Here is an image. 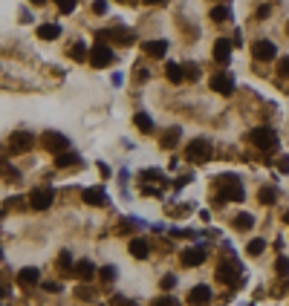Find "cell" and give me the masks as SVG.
I'll return each mask as SVG.
<instances>
[{
  "mask_svg": "<svg viewBox=\"0 0 289 306\" xmlns=\"http://www.w3.org/2000/svg\"><path fill=\"white\" fill-rule=\"evenodd\" d=\"M185 156H188V162H194V165H206L208 159H211V144H208V139H194L188 144Z\"/></svg>",
  "mask_w": 289,
  "mask_h": 306,
  "instance_id": "1",
  "label": "cell"
},
{
  "mask_svg": "<svg viewBox=\"0 0 289 306\" xmlns=\"http://www.w3.org/2000/svg\"><path fill=\"white\" fill-rule=\"evenodd\" d=\"M249 139H252L254 147H260V150H275L277 147V133L272 127H257L249 133Z\"/></svg>",
  "mask_w": 289,
  "mask_h": 306,
  "instance_id": "2",
  "label": "cell"
},
{
  "mask_svg": "<svg viewBox=\"0 0 289 306\" xmlns=\"http://www.w3.org/2000/svg\"><path fill=\"white\" fill-rule=\"evenodd\" d=\"M52 200H55V191L52 188H35L32 194H29V205H32L35 211H46L49 205H52Z\"/></svg>",
  "mask_w": 289,
  "mask_h": 306,
  "instance_id": "3",
  "label": "cell"
},
{
  "mask_svg": "<svg viewBox=\"0 0 289 306\" xmlns=\"http://www.w3.org/2000/svg\"><path fill=\"white\" fill-rule=\"evenodd\" d=\"M32 144H35V136L26 133V130H15V133L9 136L12 153H26V150H32Z\"/></svg>",
  "mask_w": 289,
  "mask_h": 306,
  "instance_id": "4",
  "label": "cell"
},
{
  "mask_svg": "<svg viewBox=\"0 0 289 306\" xmlns=\"http://www.w3.org/2000/svg\"><path fill=\"white\" fill-rule=\"evenodd\" d=\"M217 280L229 283V286H240L243 277H240V269H237V263H223V266H217Z\"/></svg>",
  "mask_w": 289,
  "mask_h": 306,
  "instance_id": "5",
  "label": "cell"
},
{
  "mask_svg": "<svg viewBox=\"0 0 289 306\" xmlns=\"http://www.w3.org/2000/svg\"><path fill=\"white\" fill-rule=\"evenodd\" d=\"M203 260H206V248L203 246H191L179 254V263H182L185 269H194V266H200Z\"/></svg>",
  "mask_w": 289,
  "mask_h": 306,
  "instance_id": "6",
  "label": "cell"
},
{
  "mask_svg": "<svg viewBox=\"0 0 289 306\" xmlns=\"http://www.w3.org/2000/svg\"><path fill=\"white\" fill-rule=\"evenodd\" d=\"M90 61H92V67H107L110 61H113V49L107 47V44H95L92 47V52H90Z\"/></svg>",
  "mask_w": 289,
  "mask_h": 306,
  "instance_id": "7",
  "label": "cell"
},
{
  "mask_svg": "<svg viewBox=\"0 0 289 306\" xmlns=\"http://www.w3.org/2000/svg\"><path fill=\"white\" fill-rule=\"evenodd\" d=\"M252 55L257 61H275L277 58V47L272 44V41H257L252 47Z\"/></svg>",
  "mask_w": 289,
  "mask_h": 306,
  "instance_id": "8",
  "label": "cell"
},
{
  "mask_svg": "<svg viewBox=\"0 0 289 306\" xmlns=\"http://www.w3.org/2000/svg\"><path fill=\"white\" fill-rule=\"evenodd\" d=\"M243 197H246V191H243V185H237V179H231V185H223V191H220V202H240Z\"/></svg>",
  "mask_w": 289,
  "mask_h": 306,
  "instance_id": "9",
  "label": "cell"
},
{
  "mask_svg": "<svg viewBox=\"0 0 289 306\" xmlns=\"http://www.w3.org/2000/svg\"><path fill=\"white\" fill-rule=\"evenodd\" d=\"M211 300V289L208 286H194L191 292H188V303L191 306H206Z\"/></svg>",
  "mask_w": 289,
  "mask_h": 306,
  "instance_id": "10",
  "label": "cell"
},
{
  "mask_svg": "<svg viewBox=\"0 0 289 306\" xmlns=\"http://www.w3.org/2000/svg\"><path fill=\"white\" fill-rule=\"evenodd\" d=\"M44 144L49 147L52 153H61V150H67V136H61V133H46L44 136Z\"/></svg>",
  "mask_w": 289,
  "mask_h": 306,
  "instance_id": "11",
  "label": "cell"
},
{
  "mask_svg": "<svg viewBox=\"0 0 289 306\" xmlns=\"http://www.w3.org/2000/svg\"><path fill=\"white\" fill-rule=\"evenodd\" d=\"M211 90L220 93V95H231V90H234L231 75H214V78H211Z\"/></svg>",
  "mask_w": 289,
  "mask_h": 306,
  "instance_id": "12",
  "label": "cell"
},
{
  "mask_svg": "<svg viewBox=\"0 0 289 306\" xmlns=\"http://www.w3.org/2000/svg\"><path fill=\"white\" fill-rule=\"evenodd\" d=\"M142 49L148 52L150 58H165V52H168V41H148Z\"/></svg>",
  "mask_w": 289,
  "mask_h": 306,
  "instance_id": "13",
  "label": "cell"
},
{
  "mask_svg": "<svg viewBox=\"0 0 289 306\" xmlns=\"http://www.w3.org/2000/svg\"><path fill=\"white\" fill-rule=\"evenodd\" d=\"M130 254L136 260H145L150 254V246H148V240H142V237H136V240H130Z\"/></svg>",
  "mask_w": 289,
  "mask_h": 306,
  "instance_id": "14",
  "label": "cell"
},
{
  "mask_svg": "<svg viewBox=\"0 0 289 306\" xmlns=\"http://www.w3.org/2000/svg\"><path fill=\"white\" fill-rule=\"evenodd\" d=\"M214 58L217 61H226L231 58V41H226V38H220V41H214Z\"/></svg>",
  "mask_w": 289,
  "mask_h": 306,
  "instance_id": "15",
  "label": "cell"
},
{
  "mask_svg": "<svg viewBox=\"0 0 289 306\" xmlns=\"http://www.w3.org/2000/svg\"><path fill=\"white\" fill-rule=\"evenodd\" d=\"M58 35H61V26H58V24H44V26H38V38H41V41H55Z\"/></svg>",
  "mask_w": 289,
  "mask_h": 306,
  "instance_id": "16",
  "label": "cell"
},
{
  "mask_svg": "<svg viewBox=\"0 0 289 306\" xmlns=\"http://www.w3.org/2000/svg\"><path fill=\"white\" fill-rule=\"evenodd\" d=\"M81 200L87 202V205H102L104 202V188H87L81 194Z\"/></svg>",
  "mask_w": 289,
  "mask_h": 306,
  "instance_id": "17",
  "label": "cell"
},
{
  "mask_svg": "<svg viewBox=\"0 0 289 306\" xmlns=\"http://www.w3.org/2000/svg\"><path fill=\"white\" fill-rule=\"evenodd\" d=\"M165 78L173 81V84L185 81V67H179V64H168V67H165Z\"/></svg>",
  "mask_w": 289,
  "mask_h": 306,
  "instance_id": "18",
  "label": "cell"
},
{
  "mask_svg": "<svg viewBox=\"0 0 289 306\" xmlns=\"http://www.w3.org/2000/svg\"><path fill=\"white\" fill-rule=\"evenodd\" d=\"M38 277H41V271L32 269V266H26V269L18 271V280H21L23 286H32V283H38Z\"/></svg>",
  "mask_w": 289,
  "mask_h": 306,
  "instance_id": "19",
  "label": "cell"
},
{
  "mask_svg": "<svg viewBox=\"0 0 289 306\" xmlns=\"http://www.w3.org/2000/svg\"><path fill=\"white\" fill-rule=\"evenodd\" d=\"M133 121H136V127L142 130V133H150V130H153V118H150L148 113H136Z\"/></svg>",
  "mask_w": 289,
  "mask_h": 306,
  "instance_id": "20",
  "label": "cell"
},
{
  "mask_svg": "<svg viewBox=\"0 0 289 306\" xmlns=\"http://www.w3.org/2000/svg\"><path fill=\"white\" fill-rule=\"evenodd\" d=\"M75 274H78L81 280H90L92 274H95V269H92V263H90V260H81L78 266H75Z\"/></svg>",
  "mask_w": 289,
  "mask_h": 306,
  "instance_id": "21",
  "label": "cell"
},
{
  "mask_svg": "<svg viewBox=\"0 0 289 306\" xmlns=\"http://www.w3.org/2000/svg\"><path fill=\"white\" fill-rule=\"evenodd\" d=\"M78 162V156L75 153H55V165L58 168H72Z\"/></svg>",
  "mask_w": 289,
  "mask_h": 306,
  "instance_id": "22",
  "label": "cell"
},
{
  "mask_svg": "<svg viewBox=\"0 0 289 306\" xmlns=\"http://www.w3.org/2000/svg\"><path fill=\"white\" fill-rule=\"evenodd\" d=\"M252 225H254L252 214H237V217H234V228H240V231L243 228H252Z\"/></svg>",
  "mask_w": 289,
  "mask_h": 306,
  "instance_id": "23",
  "label": "cell"
},
{
  "mask_svg": "<svg viewBox=\"0 0 289 306\" xmlns=\"http://www.w3.org/2000/svg\"><path fill=\"white\" fill-rule=\"evenodd\" d=\"M257 200L263 202V205H272V202L277 200V191H275V188H260V194H257Z\"/></svg>",
  "mask_w": 289,
  "mask_h": 306,
  "instance_id": "24",
  "label": "cell"
},
{
  "mask_svg": "<svg viewBox=\"0 0 289 306\" xmlns=\"http://www.w3.org/2000/svg\"><path fill=\"white\" fill-rule=\"evenodd\" d=\"M55 6H58L61 15H69L72 9H75V0H55Z\"/></svg>",
  "mask_w": 289,
  "mask_h": 306,
  "instance_id": "25",
  "label": "cell"
},
{
  "mask_svg": "<svg viewBox=\"0 0 289 306\" xmlns=\"http://www.w3.org/2000/svg\"><path fill=\"white\" fill-rule=\"evenodd\" d=\"M211 21H229V9L226 6H214L211 9Z\"/></svg>",
  "mask_w": 289,
  "mask_h": 306,
  "instance_id": "26",
  "label": "cell"
},
{
  "mask_svg": "<svg viewBox=\"0 0 289 306\" xmlns=\"http://www.w3.org/2000/svg\"><path fill=\"white\" fill-rule=\"evenodd\" d=\"M69 55L75 61H84L87 58V49H84V44H72V49H69Z\"/></svg>",
  "mask_w": 289,
  "mask_h": 306,
  "instance_id": "27",
  "label": "cell"
},
{
  "mask_svg": "<svg viewBox=\"0 0 289 306\" xmlns=\"http://www.w3.org/2000/svg\"><path fill=\"white\" fill-rule=\"evenodd\" d=\"M176 136H179V127L168 130V133H165V139H162V144H165V147H171V144H176Z\"/></svg>",
  "mask_w": 289,
  "mask_h": 306,
  "instance_id": "28",
  "label": "cell"
},
{
  "mask_svg": "<svg viewBox=\"0 0 289 306\" xmlns=\"http://www.w3.org/2000/svg\"><path fill=\"white\" fill-rule=\"evenodd\" d=\"M58 266H61V269H69V266H72V257H69V251H61V254H58Z\"/></svg>",
  "mask_w": 289,
  "mask_h": 306,
  "instance_id": "29",
  "label": "cell"
},
{
  "mask_svg": "<svg viewBox=\"0 0 289 306\" xmlns=\"http://www.w3.org/2000/svg\"><path fill=\"white\" fill-rule=\"evenodd\" d=\"M263 248H266L263 240H252V243H249V254H260Z\"/></svg>",
  "mask_w": 289,
  "mask_h": 306,
  "instance_id": "30",
  "label": "cell"
},
{
  "mask_svg": "<svg viewBox=\"0 0 289 306\" xmlns=\"http://www.w3.org/2000/svg\"><path fill=\"white\" fill-rule=\"evenodd\" d=\"M159 286L168 292V289H173V286H176V277H173V274H165V277L159 280Z\"/></svg>",
  "mask_w": 289,
  "mask_h": 306,
  "instance_id": "31",
  "label": "cell"
},
{
  "mask_svg": "<svg viewBox=\"0 0 289 306\" xmlns=\"http://www.w3.org/2000/svg\"><path fill=\"white\" fill-rule=\"evenodd\" d=\"M275 269H277V274H289V260L286 257H277Z\"/></svg>",
  "mask_w": 289,
  "mask_h": 306,
  "instance_id": "32",
  "label": "cell"
},
{
  "mask_svg": "<svg viewBox=\"0 0 289 306\" xmlns=\"http://www.w3.org/2000/svg\"><path fill=\"white\" fill-rule=\"evenodd\" d=\"M107 38H113V41H130V32H125V29H116V32H110Z\"/></svg>",
  "mask_w": 289,
  "mask_h": 306,
  "instance_id": "33",
  "label": "cell"
},
{
  "mask_svg": "<svg viewBox=\"0 0 289 306\" xmlns=\"http://www.w3.org/2000/svg\"><path fill=\"white\" fill-rule=\"evenodd\" d=\"M92 12L104 15V12H107V0H95V3H92Z\"/></svg>",
  "mask_w": 289,
  "mask_h": 306,
  "instance_id": "34",
  "label": "cell"
},
{
  "mask_svg": "<svg viewBox=\"0 0 289 306\" xmlns=\"http://www.w3.org/2000/svg\"><path fill=\"white\" fill-rule=\"evenodd\" d=\"M277 171H280V174H289V156H280V159H277Z\"/></svg>",
  "mask_w": 289,
  "mask_h": 306,
  "instance_id": "35",
  "label": "cell"
},
{
  "mask_svg": "<svg viewBox=\"0 0 289 306\" xmlns=\"http://www.w3.org/2000/svg\"><path fill=\"white\" fill-rule=\"evenodd\" d=\"M102 277H104V280H113V277H116V269H113V266H104V269H102Z\"/></svg>",
  "mask_w": 289,
  "mask_h": 306,
  "instance_id": "36",
  "label": "cell"
},
{
  "mask_svg": "<svg viewBox=\"0 0 289 306\" xmlns=\"http://www.w3.org/2000/svg\"><path fill=\"white\" fill-rule=\"evenodd\" d=\"M44 289H46V292H61V283H55V280H46V283H44Z\"/></svg>",
  "mask_w": 289,
  "mask_h": 306,
  "instance_id": "37",
  "label": "cell"
},
{
  "mask_svg": "<svg viewBox=\"0 0 289 306\" xmlns=\"http://www.w3.org/2000/svg\"><path fill=\"white\" fill-rule=\"evenodd\" d=\"M153 306H176V300H173V297H159Z\"/></svg>",
  "mask_w": 289,
  "mask_h": 306,
  "instance_id": "38",
  "label": "cell"
},
{
  "mask_svg": "<svg viewBox=\"0 0 289 306\" xmlns=\"http://www.w3.org/2000/svg\"><path fill=\"white\" fill-rule=\"evenodd\" d=\"M75 294H78V297H84V300H90V297H92V292H90V289H81V286L75 289Z\"/></svg>",
  "mask_w": 289,
  "mask_h": 306,
  "instance_id": "39",
  "label": "cell"
},
{
  "mask_svg": "<svg viewBox=\"0 0 289 306\" xmlns=\"http://www.w3.org/2000/svg\"><path fill=\"white\" fill-rule=\"evenodd\" d=\"M277 67H280V75H289V58H280Z\"/></svg>",
  "mask_w": 289,
  "mask_h": 306,
  "instance_id": "40",
  "label": "cell"
},
{
  "mask_svg": "<svg viewBox=\"0 0 289 306\" xmlns=\"http://www.w3.org/2000/svg\"><path fill=\"white\" fill-rule=\"evenodd\" d=\"M185 78H200V70H194V67H185Z\"/></svg>",
  "mask_w": 289,
  "mask_h": 306,
  "instance_id": "41",
  "label": "cell"
},
{
  "mask_svg": "<svg viewBox=\"0 0 289 306\" xmlns=\"http://www.w3.org/2000/svg\"><path fill=\"white\" fill-rule=\"evenodd\" d=\"M148 3H153V6H162V3H168V0H148Z\"/></svg>",
  "mask_w": 289,
  "mask_h": 306,
  "instance_id": "42",
  "label": "cell"
},
{
  "mask_svg": "<svg viewBox=\"0 0 289 306\" xmlns=\"http://www.w3.org/2000/svg\"><path fill=\"white\" fill-rule=\"evenodd\" d=\"M32 3H35V6H44L46 0H32Z\"/></svg>",
  "mask_w": 289,
  "mask_h": 306,
  "instance_id": "43",
  "label": "cell"
},
{
  "mask_svg": "<svg viewBox=\"0 0 289 306\" xmlns=\"http://www.w3.org/2000/svg\"><path fill=\"white\" fill-rule=\"evenodd\" d=\"M283 223H289V211H286V214H283Z\"/></svg>",
  "mask_w": 289,
  "mask_h": 306,
  "instance_id": "44",
  "label": "cell"
},
{
  "mask_svg": "<svg viewBox=\"0 0 289 306\" xmlns=\"http://www.w3.org/2000/svg\"><path fill=\"white\" fill-rule=\"evenodd\" d=\"M286 35H289V26H286Z\"/></svg>",
  "mask_w": 289,
  "mask_h": 306,
  "instance_id": "45",
  "label": "cell"
}]
</instances>
